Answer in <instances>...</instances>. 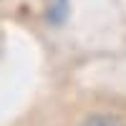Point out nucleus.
I'll use <instances>...</instances> for the list:
<instances>
[{"mask_svg": "<svg viewBox=\"0 0 126 126\" xmlns=\"http://www.w3.org/2000/svg\"><path fill=\"white\" fill-rule=\"evenodd\" d=\"M88 126H119L116 121H109V119H93Z\"/></svg>", "mask_w": 126, "mask_h": 126, "instance_id": "obj_1", "label": "nucleus"}]
</instances>
